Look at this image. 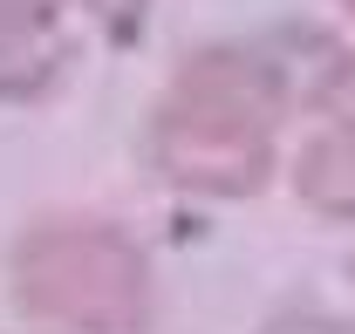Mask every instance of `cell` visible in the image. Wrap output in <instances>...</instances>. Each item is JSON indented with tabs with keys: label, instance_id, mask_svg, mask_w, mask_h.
Returning <instances> with one entry per match:
<instances>
[{
	"label": "cell",
	"instance_id": "52a82bcc",
	"mask_svg": "<svg viewBox=\"0 0 355 334\" xmlns=\"http://www.w3.org/2000/svg\"><path fill=\"white\" fill-rule=\"evenodd\" d=\"M342 14H349V21H355V0H342Z\"/></svg>",
	"mask_w": 355,
	"mask_h": 334
},
{
	"label": "cell",
	"instance_id": "3957f363",
	"mask_svg": "<svg viewBox=\"0 0 355 334\" xmlns=\"http://www.w3.org/2000/svg\"><path fill=\"white\" fill-rule=\"evenodd\" d=\"M69 7L83 0H0V96H42L62 76Z\"/></svg>",
	"mask_w": 355,
	"mask_h": 334
},
{
	"label": "cell",
	"instance_id": "5b68a950",
	"mask_svg": "<svg viewBox=\"0 0 355 334\" xmlns=\"http://www.w3.org/2000/svg\"><path fill=\"white\" fill-rule=\"evenodd\" d=\"M294 191L321 218H355V123L314 130L294 157Z\"/></svg>",
	"mask_w": 355,
	"mask_h": 334
},
{
	"label": "cell",
	"instance_id": "277c9868",
	"mask_svg": "<svg viewBox=\"0 0 355 334\" xmlns=\"http://www.w3.org/2000/svg\"><path fill=\"white\" fill-rule=\"evenodd\" d=\"M273 48V62H280V76H287V96H294V109H328L355 76V55L335 35H321V28H273L266 35Z\"/></svg>",
	"mask_w": 355,
	"mask_h": 334
},
{
	"label": "cell",
	"instance_id": "8992f818",
	"mask_svg": "<svg viewBox=\"0 0 355 334\" xmlns=\"http://www.w3.org/2000/svg\"><path fill=\"white\" fill-rule=\"evenodd\" d=\"M260 334H355L342 314H321V307H287V314H273Z\"/></svg>",
	"mask_w": 355,
	"mask_h": 334
},
{
	"label": "cell",
	"instance_id": "6da1fadb",
	"mask_svg": "<svg viewBox=\"0 0 355 334\" xmlns=\"http://www.w3.org/2000/svg\"><path fill=\"white\" fill-rule=\"evenodd\" d=\"M294 109L266 42H225L184 55L150 109V164L191 198H253L273 177V130Z\"/></svg>",
	"mask_w": 355,
	"mask_h": 334
},
{
	"label": "cell",
	"instance_id": "7a4b0ae2",
	"mask_svg": "<svg viewBox=\"0 0 355 334\" xmlns=\"http://www.w3.org/2000/svg\"><path fill=\"white\" fill-rule=\"evenodd\" d=\"M7 287L21 314L69 334H144L157 314L150 252L110 218H42L14 239Z\"/></svg>",
	"mask_w": 355,
	"mask_h": 334
}]
</instances>
